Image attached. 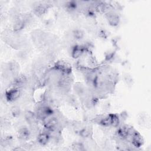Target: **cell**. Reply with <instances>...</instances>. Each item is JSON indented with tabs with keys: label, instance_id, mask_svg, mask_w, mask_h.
Wrapping results in <instances>:
<instances>
[{
	"label": "cell",
	"instance_id": "obj_1",
	"mask_svg": "<svg viewBox=\"0 0 151 151\" xmlns=\"http://www.w3.org/2000/svg\"><path fill=\"white\" fill-rule=\"evenodd\" d=\"M21 94V89L12 87L5 93V98L7 101L12 102L18 99Z\"/></svg>",
	"mask_w": 151,
	"mask_h": 151
},
{
	"label": "cell",
	"instance_id": "obj_2",
	"mask_svg": "<svg viewBox=\"0 0 151 151\" xmlns=\"http://www.w3.org/2000/svg\"><path fill=\"white\" fill-rule=\"evenodd\" d=\"M86 51L83 45H74L71 48V55L73 58L77 59L81 57Z\"/></svg>",
	"mask_w": 151,
	"mask_h": 151
},
{
	"label": "cell",
	"instance_id": "obj_3",
	"mask_svg": "<svg viewBox=\"0 0 151 151\" xmlns=\"http://www.w3.org/2000/svg\"><path fill=\"white\" fill-rule=\"evenodd\" d=\"M106 14L108 22L111 25L116 26L119 24L120 21V17L118 14L113 12V11L109 12Z\"/></svg>",
	"mask_w": 151,
	"mask_h": 151
},
{
	"label": "cell",
	"instance_id": "obj_4",
	"mask_svg": "<svg viewBox=\"0 0 151 151\" xmlns=\"http://www.w3.org/2000/svg\"><path fill=\"white\" fill-rule=\"evenodd\" d=\"M18 137L22 140H26L28 139L31 134V131L26 127H21L18 130Z\"/></svg>",
	"mask_w": 151,
	"mask_h": 151
},
{
	"label": "cell",
	"instance_id": "obj_5",
	"mask_svg": "<svg viewBox=\"0 0 151 151\" xmlns=\"http://www.w3.org/2000/svg\"><path fill=\"white\" fill-rule=\"evenodd\" d=\"M47 9H48V7L46 5V4H40L36 5L34 7V12L36 15L38 17H41L47 12Z\"/></svg>",
	"mask_w": 151,
	"mask_h": 151
},
{
	"label": "cell",
	"instance_id": "obj_6",
	"mask_svg": "<svg viewBox=\"0 0 151 151\" xmlns=\"http://www.w3.org/2000/svg\"><path fill=\"white\" fill-rule=\"evenodd\" d=\"M25 25H26L25 22L22 18L21 19L19 18L18 19H15L13 25L14 31L15 32L20 31L21 30L24 29Z\"/></svg>",
	"mask_w": 151,
	"mask_h": 151
},
{
	"label": "cell",
	"instance_id": "obj_7",
	"mask_svg": "<svg viewBox=\"0 0 151 151\" xmlns=\"http://www.w3.org/2000/svg\"><path fill=\"white\" fill-rule=\"evenodd\" d=\"M72 34H73V37H74V38L76 40H78L82 39L84 35V33L83 31L81 29H74L72 32Z\"/></svg>",
	"mask_w": 151,
	"mask_h": 151
},
{
	"label": "cell",
	"instance_id": "obj_8",
	"mask_svg": "<svg viewBox=\"0 0 151 151\" xmlns=\"http://www.w3.org/2000/svg\"><path fill=\"white\" fill-rule=\"evenodd\" d=\"M120 122V119L117 115L111 114V126H113L114 127H119Z\"/></svg>",
	"mask_w": 151,
	"mask_h": 151
},
{
	"label": "cell",
	"instance_id": "obj_9",
	"mask_svg": "<svg viewBox=\"0 0 151 151\" xmlns=\"http://www.w3.org/2000/svg\"><path fill=\"white\" fill-rule=\"evenodd\" d=\"M79 135L83 137V138H88L90 137V133H91V131L88 128H83L81 129H80L78 132Z\"/></svg>",
	"mask_w": 151,
	"mask_h": 151
},
{
	"label": "cell",
	"instance_id": "obj_10",
	"mask_svg": "<svg viewBox=\"0 0 151 151\" xmlns=\"http://www.w3.org/2000/svg\"><path fill=\"white\" fill-rule=\"evenodd\" d=\"M11 114L12 115L13 117H17L18 116H19V115L21 114V109H19V107L18 106H13L11 109Z\"/></svg>",
	"mask_w": 151,
	"mask_h": 151
},
{
	"label": "cell",
	"instance_id": "obj_11",
	"mask_svg": "<svg viewBox=\"0 0 151 151\" xmlns=\"http://www.w3.org/2000/svg\"><path fill=\"white\" fill-rule=\"evenodd\" d=\"M72 147H73V149L76 150H85L84 146L81 143H80V142L74 143L72 145Z\"/></svg>",
	"mask_w": 151,
	"mask_h": 151
}]
</instances>
